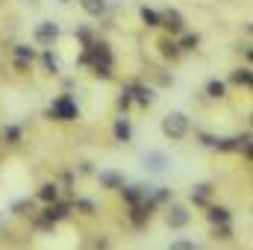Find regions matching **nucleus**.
I'll use <instances>...</instances> for the list:
<instances>
[{
  "instance_id": "nucleus-12",
  "label": "nucleus",
  "mask_w": 253,
  "mask_h": 250,
  "mask_svg": "<svg viewBox=\"0 0 253 250\" xmlns=\"http://www.w3.org/2000/svg\"><path fill=\"white\" fill-rule=\"evenodd\" d=\"M159 50H162V56H165V59H180V53H183V50H180V44H177L171 36L159 42Z\"/></svg>"
},
{
  "instance_id": "nucleus-8",
  "label": "nucleus",
  "mask_w": 253,
  "mask_h": 250,
  "mask_svg": "<svg viewBox=\"0 0 253 250\" xmlns=\"http://www.w3.org/2000/svg\"><path fill=\"white\" fill-rule=\"evenodd\" d=\"M129 94H132V100H135L138 106H150V103H153V88H147V85L132 83V85H129Z\"/></svg>"
},
{
  "instance_id": "nucleus-14",
  "label": "nucleus",
  "mask_w": 253,
  "mask_h": 250,
  "mask_svg": "<svg viewBox=\"0 0 253 250\" xmlns=\"http://www.w3.org/2000/svg\"><path fill=\"white\" fill-rule=\"evenodd\" d=\"M129 138H132V126H129V121H126V118H118V121H115V141L126 144Z\"/></svg>"
},
{
  "instance_id": "nucleus-11",
  "label": "nucleus",
  "mask_w": 253,
  "mask_h": 250,
  "mask_svg": "<svg viewBox=\"0 0 253 250\" xmlns=\"http://www.w3.org/2000/svg\"><path fill=\"white\" fill-rule=\"evenodd\" d=\"M209 197H212V183H200V186L191 188V203L194 206H203Z\"/></svg>"
},
{
  "instance_id": "nucleus-17",
  "label": "nucleus",
  "mask_w": 253,
  "mask_h": 250,
  "mask_svg": "<svg viewBox=\"0 0 253 250\" xmlns=\"http://www.w3.org/2000/svg\"><path fill=\"white\" fill-rule=\"evenodd\" d=\"M206 215H209L212 224H227V221H230V209H224V206H212Z\"/></svg>"
},
{
  "instance_id": "nucleus-4",
  "label": "nucleus",
  "mask_w": 253,
  "mask_h": 250,
  "mask_svg": "<svg viewBox=\"0 0 253 250\" xmlns=\"http://www.w3.org/2000/svg\"><path fill=\"white\" fill-rule=\"evenodd\" d=\"M33 39H36L42 47H53V42L59 39V24H53V21H42V24L36 27V33H33Z\"/></svg>"
},
{
  "instance_id": "nucleus-10",
  "label": "nucleus",
  "mask_w": 253,
  "mask_h": 250,
  "mask_svg": "<svg viewBox=\"0 0 253 250\" xmlns=\"http://www.w3.org/2000/svg\"><path fill=\"white\" fill-rule=\"evenodd\" d=\"M121 191H124V200L129 203V206H135V203H141V200H147V188L141 186H121Z\"/></svg>"
},
{
  "instance_id": "nucleus-16",
  "label": "nucleus",
  "mask_w": 253,
  "mask_h": 250,
  "mask_svg": "<svg viewBox=\"0 0 253 250\" xmlns=\"http://www.w3.org/2000/svg\"><path fill=\"white\" fill-rule=\"evenodd\" d=\"M206 94L215 97V100H221V97L227 94V85H224L221 80H209V83H206Z\"/></svg>"
},
{
  "instance_id": "nucleus-33",
  "label": "nucleus",
  "mask_w": 253,
  "mask_h": 250,
  "mask_svg": "<svg viewBox=\"0 0 253 250\" xmlns=\"http://www.w3.org/2000/svg\"><path fill=\"white\" fill-rule=\"evenodd\" d=\"M56 3H71V0H56Z\"/></svg>"
},
{
  "instance_id": "nucleus-24",
  "label": "nucleus",
  "mask_w": 253,
  "mask_h": 250,
  "mask_svg": "<svg viewBox=\"0 0 253 250\" xmlns=\"http://www.w3.org/2000/svg\"><path fill=\"white\" fill-rule=\"evenodd\" d=\"M15 59H27V62H33V59H36V50H33L30 44H15Z\"/></svg>"
},
{
  "instance_id": "nucleus-30",
  "label": "nucleus",
  "mask_w": 253,
  "mask_h": 250,
  "mask_svg": "<svg viewBox=\"0 0 253 250\" xmlns=\"http://www.w3.org/2000/svg\"><path fill=\"white\" fill-rule=\"evenodd\" d=\"M168 197H171V191H168V188H159V191H156V194H153V197H150V203H153V206H156V203H165V200H168Z\"/></svg>"
},
{
  "instance_id": "nucleus-29",
  "label": "nucleus",
  "mask_w": 253,
  "mask_h": 250,
  "mask_svg": "<svg viewBox=\"0 0 253 250\" xmlns=\"http://www.w3.org/2000/svg\"><path fill=\"white\" fill-rule=\"evenodd\" d=\"M118 106H121V109H129V106H132V94H129V85H126L124 91H121V97H118Z\"/></svg>"
},
{
  "instance_id": "nucleus-13",
  "label": "nucleus",
  "mask_w": 253,
  "mask_h": 250,
  "mask_svg": "<svg viewBox=\"0 0 253 250\" xmlns=\"http://www.w3.org/2000/svg\"><path fill=\"white\" fill-rule=\"evenodd\" d=\"M80 6H83V12L91 15V18H100V15L106 12V0H80Z\"/></svg>"
},
{
  "instance_id": "nucleus-25",
  "label": "nucleus",
  "mask_w": 253,
  "mask_h": 250,
  "mask_svg": "<svg viewBox=\"0 0 253 250\" xmlns=\"http://www.w3.org/2000/svg\"><path fill=\"white\" fill-rule=\"evenodd\" d=\"M3 138H6V144H18L21 141V126H6L3 129Z\"/></svg>"
},
{
  "instance_id": "nucleus-27",
  "label": "nucleus",
  "mask_w": 253,
  "mask_h": 250,
  "mask_svg": "<svg viewBox=\"0 0 253 250\" xmlns=\"http://www.w3.org/2000/svg\"><path fill=\"white\" fill-rule=\"evenodd\" d=\"M77 39H80V42H83V47H85V44H91V42H94V33H91L88 27H77Z\"/></svg>"
},
{
  "instance_id": "nucleus-32",
  "label": "nucleus",
  "mask_w": 253,
  "mask_h": 250,
  "mask_svg": "<svg viewBox=\"0 0 253 250\" xmlns=\"http://www.w3.org/2000/svg\"><path fill=\"white\" fill-rule=\"evenodd\" d=\"M30 65H33V62H27V59H15V68H18L21 74H24V71H30Z\"/></svg>"
},
{
  "instance_id": "nucleus-21",
  "label": "nucleus",
  "mask_w": 253,
  "mask_h": 250,
  "mask_svg": "<svg viewBox=\"0 0 253 250\" xmlns=\"http://www.w3.org/2000/svg\"><path fill=\"white\" fill-rule=\"evenodd\" d=\"M42 62H44V68H47V74H53V77L59 74V59H56L50 50H44V53H42Z\"/></svg>"
},
{
  "instance_id": "nucleus-5",
  "label": "nucleus",
  "mask_w": 253,
  "mask_h": 250,
  "mask_svg": "<svg viewBox=\"0 0 253 250\" xmlns=\"http://www.w3.org/2000/svg\"><path fill=\"white\" fill-rule=\"evenodd\" d=\"M159 18H162V27H168L171 36H180V33L186 30V21H183V15H180L177 9H165Z\"/></svg>"
},
{
  "instance_id": "nucleus-18",
  "label": "nucleus",
  "mask_w": 253,
  "mask_h": 250,
  "mask_svg": "<svg viewBox=\"0 0 253 250\" xmlns=\"http://www.w3.org/2000/svg\"><path fill=\"white\" fill-rule=\"evenodd\" d=\"M236 85H251L253 83V74H251V68H239V71H233V77H230Z\"/></svg>"
},
{
  "instance_id": "nucleus-2",
  "label": "nucleus",
  "mask_w": 253,
  "mask_h": 250,
  "mask_svg": "<svg viewBox=\"0 0 253 250\" xmlns=\"http://www.w3.org/2000/svg\"><path fill=\"white\" fill-rule=\"evenodd\" d=\"M162 132H165L168 138H174V141L186 138V132H189V118H186L183 112H168V115L162 118Z\"/></svg>"
},
{
  "instance_id": "nucleus-26",
  "label": "nucleus",
  "mask_w": 253,
  "mask_h": 250,
  "mask_svg": "<svg viewBox=\"0 0 253 250\" xmlns=\"http://www.w3.org/2000/svg\"><path fill=\"white\" fill-rule=\"evenodd\" d=\"M74 209H77V212H83V215H94V203H91V200H85V197L74 200Z\"/></svg>"
},
{
  "instance_id": "nucleus-15",
  "label": "nucleus",
  "mask_w": 253,
  "mask_h": 250,
  "mask_svg": "<svg viewBox=\"0 0 253 250\" xmlns=\"http://www.w3.org/2000/svg\"><path fill=\"white\" fill-rule=\"evenodd\" d=\"M39 200H42V203L59 200V186H56V183H44V186L39 188Z\"/></svg>"
},
{
  "instance_id": "nucleus-20",
  "label": "nucleus",
  "mask_w": 253,
  "mask_h": 250,
  "mask_svg": "<svg viewBox=\"0 0 253 250\" xmlns=\"http://www.w3.org/2000/svg\"><path fill=\"white\" fill-rule=\"evenodd\" d=\"M12 212H15V215H33V212H36V203H33V200H15V203H12Z\"/></svg>"
},
{
  "instance_id": "nucleus-28",
  "label": "nucleus",
  "mask_w": 253,
  "mask_h": 250,
  "mask_svg": "<svg viewBox=\"0 0 253 250\" xmlns=\"http://www.w3.org/2000/svg\"><path fill=\"white\" fill-rule=\"evenodd\" d=\"M215 239H233V230H230V221H227V224H215Z\"/></svg>"
},
{
  "instance_id": "nucleus-23",
  "label": "nucleus",
  "mask_w": 253,
  "mask_h": 250,
  "mask_svg": "<svg viewBox=\"0 0 253 250\" xmlns=\"http://www.w3.org/2000/svg\"><path fill=\"white\" fill-rule=\"evenodd\" d=\"M177 44H180V50H194V47L200 44V36H197V33H186Z\"/></svg>"
},
{
  "instance_id": "nucleus-1",
  "label": "nucleus",
  "mask_w": 253,
  "mask_h": 250,
  "mask_svg": "<svg viewBox=\"0 0 253 250\" xmlns=\"http://www.w3.org/2000/svg\"><path fill=\"white\" fill-rule=\"evenodd\" d=\"M85 50H88V59H91V71L97 74V77H103V80H109L112 77V50H109V44L106 42H91V44H85Z\"/></svg>"
},
{
  "instance_id": "nucleus-31",
  "label": "nucleus",
  "mask_w": 253,
  "mask_h": 250,
  "mask_svg": "<svg viewBox=\"0 0 253 250\" xmlns=\"http://www.w3.org/2000/svg\"><path fill=\"white\" fill-rule=\"evenodd\" d=\"M194 248V242L189 239H177V242H171V250H191Z\"/></svg>"
},
{
  "instance_id": "nucleus-6",
  "label": "nucleus",
  "mask_w": 253,
  "mask_h": 250,
  "mask_svg": "<svg viewBox=\"0 0 253 250\" xmlns=\"http://www.w3.org/2000/svg\"><path fill=\"white\" fill-rule=\"evenodd\" d=\"M68 203H59V200H53V203H47L44 206V212H42V218L47 221V224H59V221H65L68 218Z\"/></svg>"
},
{
  "instance_id": "nucleus-3",
  "label": "nucleus",
  "mask_w": 253,
  "mask_h": 250,
  "mask_svg": "<svg viewBox=\"0 0 253 250\" xmlns=\"http://www.w3.org/2000/svg\"><path fill=\"white\" fill-rule=\"evenodd\" d=\"M47 115H50V118H59V121H74V118H77V103L71 100V94H59V97L50 103Z\"/></svg>"
},
{
  "instance_id": "nucleus-9",
  "label": "nucleus",
  "mask_w": 253,
  "mask_h": 250,
  "mask_svg": "<svg viewBox=\"0 0 253 250\" xmlns=\"http://www.w3.org/2000/svg\"><path fill=\"white\" fill-rule=\"evenodd\" d=\"M97 180H100L103 188H121L124 186V174H118V171H100Z\"/></svg>"
},
{
  "instance_id": "nucleus-22",
  "label": "nucleus",
  "mask_w": 253,
  "mask_h": 250,
  "mask_svg": "<svg viewBox=\"0 0 253 250\" xmlns=\"http://www.w3.org/2000/svg\"><path fill=\"white\" fill-rule=\"evenodd\" d=\"M141 21L147 24V27H162V18H159V12H153V9H141Z\"/></svg>"
},
{
  "instance_id": "nucleus-7",
  "label": "nucleus",
  "mask_w": 253,
  "mask_h": 250,
  "mask_svg": "<svg viewBox=\"0 0 253 250\" xmlns=\"http://www.w3.org/2000/svg\"><path fill=\"white\" fill-rule=\"evenodd\" d=\"M189 209H186V206H171V209H168V227H171V230H183V227H186V224H189Z\"/></svg>"
},
{
  "instance_id": "nucleus-19",
  "label": "nucleus",
  "mask_w": 253,
  "mask_h": 250,
  "mask_svg": "<svg viewBox=\"0 0 253 250\" xmlns=\"http://www.w3.org/2000/svg\"><path fill=\"white\" fill-rule=\"evenodd\" d=\"M144 165H147L150 171H162V168H165V156H162V153H147V156H144Z\"/></svg>"
}]
</instances>
